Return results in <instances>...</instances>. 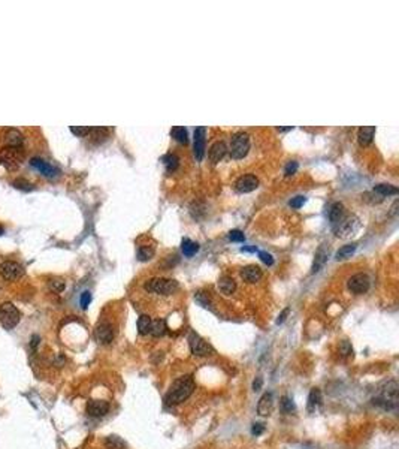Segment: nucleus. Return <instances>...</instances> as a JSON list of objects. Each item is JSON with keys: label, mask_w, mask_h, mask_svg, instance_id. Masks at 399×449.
Masks as SVG:
<instances>
[{"label": "nucleus", "mask_w": 399, "mask_h": 449, "mask_svg": "<svg viewBox=\"0 0 399 449\" xmlns=\"http://www.w3.org/2000/svg\"><path fill=\"white\" fill-rule=\"evenodd\" d=\"M166 322L163 319H154L151 322V330H150V334L154 336V337H161L164 333H166Z\"/></svg>", "instance_id": "7c9ffc66"}, {"label": "nucleus", "mask_w": 399, "mask_h": 449, "mask_svg": "<svg viewBox=\"0 0 399 449\" xmlns=\"http://www.w3.org/2000/svg\"><path fill=\"white\" fill-rule=\"evenodd\" d=\"M105 445L108 449H124L126 448V443L118 436H109L105 440Z\"/></svg>", "instance_id": "473e14b6"}, {"label": "nucleus", "mask_w": 399, "mask_h": 449, "mask_svg": "<svg viewBox=\"0 0 399 449\" xmlns=\"http://www.w3.org/2000/svg\"><path fill=\"white\" fill-rule=\"evenodd\" d=\"M339 238H348L360 229V220L354 214H345V217L332 228Z\"/></svg>", "instance_id": "423d86ee"}, {"label": "nucleus", "mask_w": 399, "mask_h": 449, "mask_svg": "<svg viewBox=\"0 0 399 449\" xmlns=\"http://www.w3.org/2000/svg\"><path fill=\"white\" fill-rule=\"evenodd\" d=\"M229 240H231V241H238V243H242V241H245V235H244V232H242V231H239V229H234V231H231V232H229Z\"/></svg>", "instance_id": "e433bc0d"}, {"label": "nucleus", "mask_w": 399, "mask_h": 449, "mask_svg": "<svg viewBox=\"0 0 399 449\" xmlns=\"http://www.w3.org/2000/svg\"><path fill=\"white\" fill-rule=\"evenodd\" d=\"M307 202V198L305 196H302V195H299V196H295V198H292L290 199V202H289V205L292 207V208H301L304 204Z\"/></svg>", "instance_id": "4c0bfd02"}, {"label": "nucleus", "mask_w": 399, "mask_h": 449, "mask_svg": "<svg viewBox=\"0 0 399 449\" xmlns=\"http://www.w3.org/2000/svg\"><path fill=\"white\" fill-rule=\"evenodd\" d=\"M205 133H207V129L204 126H199L194 129L193 148H194V157L199 162L204 159V154H205Z\"/></svg>", "instance_id": "9b49d317"}, {"label": "nucleus", "mask_w": 399, "mask_h": 449, "mask_svg": "<svg viewBox=\"0 0 399 449\" xmlns=\"http://www.w3.org/2000/svg\"><path fill=\"white\" fill-rule=\"evenodd\" d=\"M321 403V391L319 388H313L308 395V412H314Z\"/></svg>", "instance_id": "b1692460"}, {"label": "nucleus", "mask_w": 399, "mask_h": 449, "mask_svg": "<svg viewBox=\"0 0 399 449\" xmlns=\"http://www.w3.org/2000/svg\"><path fill=\"white\" fill-rule=\"evenodd\" d=\"M188 343H190V349H191V353L194 356H210L214 353V349L201 337L197 336L196 333H191L190 337H188Z\"/></svg>", "instance_id": "6e6552de"}, {"label": "nucleus", "mask_w": 399, "mask_h": 449, "mask_svg": "<svg viewBox=\"0 0 399 449\" xmlns=\"http://www.w3.org/2000/svg\"><path fill=\"white\" fill-rule=\"evenodd\" d=\"M339 353L342 355V356H350V355H353V347H351V344L348 343V341H341L339 343Z\"/></svg>", "instance_id": "c9c22d12"}, {"label": "nucleus", "mask_w": 399, "mask_h": 449, "mask_svg": "<svg viewBox=\"0 0 399 449\" xmlns=\"http://www.w3.org/2000/svg\"><path fill=\"white\" fill-rule=\"evenodd\" d=\"M356 247H357V244L356 243H350V244H345V246H342L336 253H335V259H338V261H342V259H347V258H350L353 253H354V250H356Z\"/></svg>", "instance_id": "c756f323"}, {"label": "nucleus", "mask_w": 399, "mask_h": 449, "mask_svg": "<svg viewBox=\"0 0 399 449\" xmlns=\"http://www.w3.org/2000/svg\"><path fill=\"white\" fill-rule=\"evenodd\" d=\"M280 409L283 413H292V412H295V403L289 397H283L280 401Z\"/></svg>", "instance_id": "72a5a7b5"}, {"label": "nucleus", "mask_w": 399, "mask_h": 449, "mask_svg": "<svg viewBox=\"0 0 399 449\" xmlns=\"http://www.w3.org/2000/svg\"><path fill=\"white\" fill-rule=\"evenodd\" d=\"M374 192L380 193L381 196H390V195H396L398 193V187L393 184H387V183H380L374 186Z\"/></svg>", "instance_id": "c85d7f7f"}, {"label": "nucleus", "mask_w": 399, "mask_h": 449, "mask_svg": "<svg viewBox=\"0 0 399 449\" xmlns=\"http://www.w3.org/2000/svg\"><path fill=\"white\" fill-rule=\"evenodd\" d=\"M161 162L164 163L166 166V171L167 172H173L178 166H179V157L173 153H167L161 157Z\"/></svg>", "instance_id": "393cba45"}, {"label": "nucleus", "mask_w": 399, "mask_h": 449, "mask_svg": "<svg viewBox=\"0 0 399 449\" xmlns=\"http://www.w3.org/2000/svg\"><path fill=\"white\" fill-rule=\"evenodd\" d=\"M274 410V395L272 392H265L257 403V413L260 416H269Z\"/></svg>", "instance_id": "f3484780"}, {"label": "nucleus", "mask_w": 399, "mask_h": 449, "mask_svg": "<svg viewBox=\"0 0 399 449\" xmlns=\"http://www.w3.org/2000/svg\"><path fill=\"white\" fill-rule=\"evenodd\" d=\"M109 412V403L105 400H90L87 403V413L93 418H102Z\"/></svg>", "instance_id": "4468645a"}, {"label": "nucleus", "mask_w": 399, "mask_h": 449, "mask_svg": "<svg viewBox=\"0 0 399 449\" xmlns=\"http://www.w3.org/2000/svg\"><path fill=\"white\" fill-rule=\"evenodd\" d=\"M289 313H290V309L287 307V309H284L281 313H280V316H278V319H277V325H280V324H283L284 321H286V318L289 316Z\"/></svg>", "instance_id": "49530a36"}, {"label": "nucleus", "mask_w": 399, "mask_h": 449, "mask_svg": "<svg viewBox=\"0 0 399 449\" xmlns=\"http://www.w3.org/2000/svg\"><path fill=\"white\" fill-rule=\"evenodd\" d=\"M327 256H329V247H324V246L319 247V250L316 252V256H314L313 268H311V273H313V274L319 273V271L323 268V265H324L326 261H327Z\"/></svg>", "instance_id": "aec40b11"}, {"label": "nucleus", "mask_w": 399, "mask_h": 449, "mask_svg": "<svg viewBox=\"0 0 399 449\" xmlns=\"http://www.w3.org/2000/svg\"><path fill=\"white\" fill-rule=\"evenodd\" d=\"M194 380H193V376L187 374V376H182L179 379H176L170 389L167 391L166 397H164V401L167 406H175V404H179L182 401H185L194 391Z\"/></svg>", "instance_id": "f257e3e1"}, {"label": "nucleus", "mask_w": 399, "mask_h": 449, "mask_svg": "<svg viewBox=\"0 0 399 449\" xmlns=\"http://www.w3.org/2000/svg\"><path fill=\"white\" fill-rule=\"evenodd\" d=\"M23 141L24 136L18 129H8L5 132V142L8 144V147H23Z\"/></svg>", "instance_id": "412c9836"}, {"label": "nucleus", "mask_w": 399, "mask_h": 449, "mask_svg": "<svg viewBox=\"0 0 399 449\" xmlns=\"http://www.w3.org/2000/svg\"><path fill=\"white\" fill-rule=\"evenodd\" d=\"M228 145L225 141H216L211 147H210V151H208V156H210V160L213 163H219L228 153Z\"/></svg>", "instance_id": "6ab92c4d"}, {"label": "nucleus", "mask_w": 399, "mask_h": 449, "mask_svg": "<svg viewBox=\"0 0 399 449\" xmlns=\"http://www.w3.org/2000/svg\"><path fill=\"white\" fill-rule=\"evenodd\" d=\"M257 253H259V258H260L266 265H272V264H274V256H272L271 253L263 252V250H257Z\"/></svg>", "instance_id": "79ce46f5"}, {"label": "nucleus", "mask_w": 399, "mask_h": 449, "mask_svg": "<svg viewBox=\"0 0 399 449\" xmlns=\"http://www.w3.org/2000/svg\"><path fill=\"white\" fill-rule=\"evenodd\" d=\"M398 391H399V386H398L396 380H390L381 389V395L377 397V398H374L372 403L375 406L383 407L384 410L395 409L396 404H398Z\"/></svg>", "instance_id": "7ed1b4c3"}, {"label": "nucleus", "mask_w": 399, "mask_h": 449, "mask_svg": "<svg viewBox=\"0 0 399 449\" xmlns=\"http://www.w3.org/2000/svg\"><path fill=\"white\" fill-rule=\"evenodd\" d=\"M151 322H153V319L148 315H141L138 319V333L141 336H148L150 330H151Z\"/></svg>", "instance_id": "cd10ccee"}, {"label": "nucleus", "mask_w": 399, "mask_h": 449, "mask_svg": "<svg viewBox=\"0 0 399 449\" xmlns=\"http://www.w3.org/2000/svg\"><path fill=\"white\" fill-rule=\"evenodd\" d=\"M0 235H3V228H0Z\"/></svg>", "instance_id": "3c124183"}, {"label": "nucleus", "mask_w": 399, "mask_h": 449, "mask_svg": "<svg viewBox=\"0 0 399 449\" xmlns=\"http://www.w3.org/2000/svg\"><path fill=\"white\" fill-rule=\"evenodd\" d=\"M20 322V312L12 303H3L0 306V324L5 330H12Z\"/></svg>", "instance_id": "0eeeda50"}, {"label": "nucleus", "mask_w": 399, "mask_h": 449, "mask_svg": "<svg viewBox=\"0 0 399 449\" xmlns=\"http://www.w3.org/2000/svg\"><path fill=\"white\" fill-rule=\"evenodd\" d=\"M262 385H263V379H262V377H256V380L253 382V389H254V391H259V389L262 388Z\"/></svg>", "instance_id": "de8ad7c7"}, {"label": "nucleus", "mask_w": 399, "mask_h": 449, "mask_svg": "<svg viewBox=\"0 0 399 449\" xmlns=\"http://www.w3.org/2000/svg\"><path fill=\"white\" fill-rule=\"evenodd\" d=\"M293 129V126H287V127H278V130L280 132H287V130H292Z\"/></svg>", "instance_id": "8fccbe9b"}, {"label": "nucleus", "mask_w": 399, "mask_h": 449, "mask_svg": "<svg viewBox=\"0 0 399 449\" xmlns=\"http://www.w3.org/2000/svg\"><path fill=\"white\" fill-rule=\"evenodd\" d=\"M170 136L173 139H176L181 144H187L188 142V132L184 126H175L170 129Z\"/></svg>", "instance_id": "bb28decb"}, {"label": "nucleus", "mask_w": 399, "mask_h": 449, "mask_svg": "<svg viewBox=\"0 0 399 449\" xmlns=\"http://www.w3.org/2000/svg\"><path fill=\"white\" fill-rule=\"evenodd\" d=\"M24 160L23 147H5L0 150V165H3L8 171H15L21 166Z\"/></svg>", "instance_id": "20e7f679"}, {"label": "nucleus", "mask_w": 399, "mask_h": 449, "mask_svg": "<svg viewBox=\"0 0 399 449\" xmlns=\"http://www.w3.org/2000/svg\"><path fill=\"white\" fill-rule=\"evenodd\" d=\"M91 303V294L88 292V291H84L82 294H81V298H80V304H81V307L85 310L87 307H88V304Z\"/></svg>", "instance_id": "ea45409f"}, {"label": "nucleus", "mask_w": 399, "mask_h": 449, "mask_svg": "<svg viewBox=\"0 0 399 449\" xmlns=\"http://www.w3.org/2000/svg\"><path fill=\"white\" fill-rule=\"evenodd\" d=\"M17 189H21V190H32V184L27 181V180H23V178H17L14 183H12Z\"/></svg>", "instance_id": "58836bf2"}, {"label": "nucleus", "mask_w": 399, "mask_h": 449, "mask_svg": "<svg viewBox=\"0 0 399 449\" xmlns=\"http://www.w3.org/2000/svg\"><path fill=\"white\" fill-rule=\"evenodd\" d=\"M248 150H250V135L242 130L234 133L231 139V148H229L231 157L235 160L242 159L247 156Z\"/></svg>", "instance_id": "39448f33"}, {"label": "nucleus", "mask_w": 399, "mask_h": 449, "mask_svg": "<svg viewBox=\"0 0 399 449\" xmlns=\"http://www.w3.org/2000/svg\"><path fill=\"white\" fill-rule=\"evenodd\" d=\"M263 273H262V268L259 265H247L241 270V277L244 279V282L247 283H256L262 279Z\"/></svg>", "instance_id": "2eb2a0df"}, {"label": "nucleus", "mask_w": 399, "mask_h": 449, "mask_svg": "<svg viewBox=\"0 0 399 449\" xmlns=\"http://www.w3.org/2000/svg\"><path fill=\"white\" fill-rule=\"evenodd\" d=\"M30 165L33 168H36L41 174H44L45 177H50V178H54L60 174V169L56 168L54 165H51L50 162L44 160L42 157H32L30 159Z\"/></svg>", "instance_id": "f8f14e48"}, {"label": "nucleus", "mask_w": 399, "mask_h": 449, "mask_svg": "<svg viewBox=\"0 0 399 449\" xmlns=\"http://www.w3.org/2000/svg\"><path fill=\"white\" fill-rule=\"evenodd\" d=\"M178 282L166 277H153L144 283V289L157 295H172L178 291Z\"/></svg>", "instance_id": "f03ea898"}, {"label": "nucleus", "mask_w": 399, "mask_h": 449, "mask_svg": "<svg viewBox=\"0 0 399 449\" xmlns=\"http://www.w3.org/2000/svg\"><path fill=\"white\" fill-rule=\"evenodd\" d=\"M345 207L341 204V202H333L330 207H329V211H327V216H329V222H330V226L333 228L335 224H338L344 217H345Z\"/></svg>", "instance_id": "a211bd4d"}, {"label": "nucleus", "mask_w": 399, "mask_h": 449, "mask_svg": "<svg viewBox=\"0 0 399 449\" xmlns=\"http://www.w3.org/2000/svg\"><path fill=\"white\" fill-rule=\"evenodd\" d=\"M93 127L90 126H71V132L77 136H85L91 132Z\"/></svg>", "instance_id": "f704fd0d"}, {"label": "nucleus", "mask_w": 399, "mask_h": 449, "mask_svg": "<svg viewBox=\"0 0 399 449\" xmlns=\"http://www.w3.org/2000/svg\"><path fill=\"white\" fill-rule=\"evenodd\" d=\"M259 186V180L256 175L253 174H245V175H241L237 181H235V189L241 193H250L253 192L254 189H257Z\"/></svg>", "instance_id": "ddd939ff"}, {"label": "nucleus", "mask_w": 399, "mask_h": 449, "mask_svg": "<svg viewBox=\"0 0 399 449\" xmlns=\"http://www.w3.org/2000/svg\"><path fill=\"white\" fill-rule=\"evenodd\" d=\"M347 286L348 289L356 294V295H362V294H366L369 286H371V280L368 277V274L365 273H357L354 276H351L347 282Z\"/></svg>", "instance_id": "1a4fd4ad"}, {"label": "nucleus", "mask_w": 399, "mask_h": 449, "mask_svg": "<svg viewBox=\"0 0 399 449\" xmlns=\"http://www.w3.org/2000/svg\"><path fill=\"white\" fill-rule=\"evenodd\" d=\"M263 431H265V425H263V424H260V422H256V424H253L251 433H253L254 436H260Z\"/></svg>", "instance_id": "a18cd8bd"}, {"label": "nucleus", "mask_w": 399, "mask_h": 449, "mask_svg": "<svg viewBox=\"0 0 399 449\" xmlns=\"http://www.w3.org/2000/svg\"><path fill=\"white\" fill-rule=\"evenodd\" d=\"M219 289L225 295H232L237 291V282L231 276H223L219 279Z\"/></svg>", "instance_id": "5701e85b"}, {"label": "nucleus", "mask_w": 399, "mask_h": 449, "mask_svg": "<svg viewBox=\"0 0 399 449\" xmlns=\"http://www.w3.org/2000/svg\"><path fill=\"white\" fill-rule=\"evenodd\" d=\"M298 162H295V160H290L287 165H286V168H284V174L289 177V175H293L296 171H298Z\"/></svg>", "instance_id": "a19ab883"}, {"label": "nucleus", "mask_w": 399, "mask_h": 449, "mask_svg": "<svg viewBox=\"0 0 399 449\" xmlns=\"http://www.w3.org/2000/svg\"><path fill=\"white\" fill-rule=\"evenodd\" d=\"M38 343H39V337H38V336H33V337H32V347L35 349V347L38 346Z\"/></svg>", "instance_id": "09e8293b"}, {"label": "nucleus", "mask_w": 399, "mask_h": 449, "mask_svg": "<svg viewBox=\"0 0 399 449\" xmlns=\"http://www.w3.org/2000/svg\"><path fill=\"white\" fill-rule=\"evenodd\" d=\"M0 271H2V276L9 282H15L24 276L23 265L15 261H5L2 267H0Z\"/></svg>", "instance_id": "9d476101"}, {"label": "nucleus", "mask_w": 399, "mask_h": 449, "mask_svg": "<svg viewBox=\"0 0 399 449\" xmlns=\"http://www.w3.org/2000/svg\"><path fill=\"white\" fill-rule=\"evenodd\" d=\"M196 300H197L199 303H201L204 307H210V306H211V303H210V298H207V297H205L202 292H197V294H196Z\"/></svg>", "instance_id": "c03bdc74"}, {"label": "nucleus", "mask_w": 399, "mask_h": 449, "mask_svg": "<svg viewBox=\"0 0 399 449\" xmlns=\"http://www.w3.org/2000/svg\"><path fill=\"white\" fill-rule=\"evenodd\" d=\"M374 135H375V126H362L357 132V138L362 145H369L374 139Z\"/></svg>", "instance_id": "4be33fe9"}, {"label": "nucleus", "mask_w": 399, "mask_h": 449, "mask_svg": "<svg viewBox=\"0 0 399 449\" xmlns=\"http://www.w3.org/2000/svg\"><path fill=\"white\" fill-rule=\"evenodd\" d=\"M96 340L102 344H109L112 340H114V328L112 325L109 324H100L97 328H96Z\"/></svg>", "instance_id": "dca6fc26"}, {"label": "nucleus", "mask_w": 399, "mask_h": 449, "mask_svg": "<svg viewBox=\"0 0 399 449\" xmlns=\"http://www.w3.org/2000/svg\"><path fill=\"white\" fill-rule=\"evenodd\" d=\"M181 250H182L184 256L191 258L199 250V244L194 243V241H191L190 238H182V241H181Z\"/></svg>", "instance_id": "a878e982"}, {"label": "nucleus", "mask_w": 399, "mask_h": 449, "mask_svg": "<svg viewBox=\"0 0 399 449\" xmlns=\"http://www.w3.org/2000/svg\"><path fill=\"white\" fill-rule=\"evenodd\" d=\"M50 286L56 291V292H62L63 289H65V282L62 280V279H53L51 282H50Z\"/></svg>", "instance_id": "37998d69"}, {"label": "nucleus", "mask_w": 399, "mask_h": 449, "mask_svg": "<svg viewBox=\"0 0 399 449\" xmlns=\"http://www.w3.org/2000/svg\"><path fill=\"white\" fill-rule=\"evenodd\" d=\"M154 247L151 246H139L138 247V259L139 261H150L153 256H154Z\"/></svg>", "instance_id": "2f4dec72"}]
</instances>
